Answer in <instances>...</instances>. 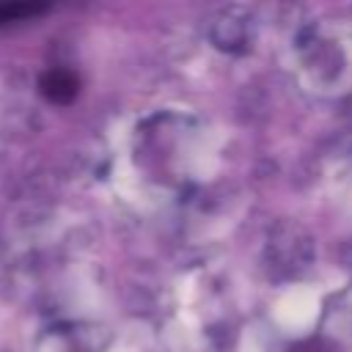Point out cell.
Segmentation results:
<instances>
[{"label":"cell","mask_w":352,"mask_h":352,"mask_svg":"<svg viewBox=\"0 0 352 352\" xmlns=\"http://www.w3.org/2000/svg\"><path fill=\"white\" fill-rule=\"evenodd\" d=\"M41 91H44L50 99H55V102H66V99L74 96L77 82H74V77L66 74V72H50V74L41 80Z\"/></svg>","instance_id":"obj_1"},{"label":"cell","mask_w":352,"mask_h":352,"mask_svg":"<svg viewBox=\"0 0 352 352\" xmlns=\"http://www.w3.org/2000/svg\"><path fill=\"white\" fill-rule=\"evenodd\" d=\"M44 11V6H33V3H0V22H16L25 16H33Z\"/></svg>","instance_id":"obj_2"}]
</instances>
